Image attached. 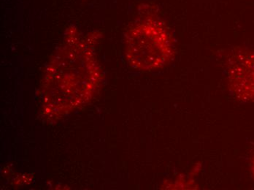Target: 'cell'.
Instances as JSON below:
<instances>
[{
  "mask_svg": "<svg viewBox=\"0 0 254 190\" xmlns=\"http://www.w3.org/2000/svg\"></svg>",
  "mask_w": 254,
  "mask_h": 190,
  "instance_id": "3",
  "label": "cell"
},
{
  "mask_svg": "<svg viewBox=\"0 0 254 190\" xmlns=\"http://www.w3.org/2000/svg\"><path fill=\"white\" fill-rule=\"evenodd\" d=\"M126 55L131 67L153 70L167 65L174 56V42L167 26L146 18L133 24L126 35Z\"/></svg>",
  "mask_w": 254,
  "mask_h": 190,
  "instance_id": "1",
  "label": "cell"
},
{
  "mask_svg": "<svg viewBox=\"0 0 254 190\" xmlns=\"http://www.w3.org/2000/svg\"><path fill=\"white\" fill-rule=\"evenodd\" d=\"M229 78L237 94L250 100L254 99V52H237L232 57Z\"/></svg>",
  "mask_w": 254,
  "mask_h": 190,
  "instance_id": "2",
  "label": "cell"
}]
</instances>
